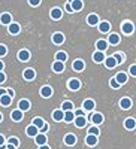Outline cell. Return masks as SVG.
Listing matches in <instances>:
<instances>
[{
	"mask_svg": "<svg viewBox=\"0 0 136 149\" xmlns=\"http://www.w3.org/2000/svg\"><path fill=\"white\" fill-rule=\"evenodd\" d=\"M22 76H24V79H27V81H33L36 78V72L33 69H26L22 72Z\"/></svg>",
	"mask_w": 136,
	"mask_h": 149,
	"instance_id": "ba28073f",
	"label": "cell"
},
{
	"mask_svg": "<svg viewBox=\"0 0 136 149\" xmlns=\"http://www.w3.org/2000/svg\"><path fill=\"white\" fill-rule=\"evenodd\" d=\"M66 12H73V9H72L70 3H67V5H66Z\"/></svg>",
	"mask_w": 136,
	"mask_h": 149,
	"instance_id": "c3c4849f",
	"label": "cell"
},
{
	"mask_svg": "<svg viewBox=\"0 0 136 149\" xmlns=\"http://www.w3.org/2000/svg\"><path fill=\"white\" fill-rule=\"evenodd\" d=\"M6 54H8V48L5 45H0V57H3Z\"/></svg>",
	"mask_w": 136,
	"mask_h": 149,
	"instance_id": "60d3db41",
	"label": "cell"
},
{
	"mask_svg": "<svg viewBox=\"0 0 136 149\" xmlns=\"http://www.w3.org/2000/svg\"><path fill=\"white\" fill-rule=\"evenodd\" d=\"M73 119H75V113H73V110H67V112H64V118H63V121H66V122H72Z\"/></svg>",
	"mask_w": 136,
	"mask_h": 149,
	"instance_id": "836d02e7",
	"label": "cell"
},
{
	"mask_svg": "<svg viewBox=\"0 0 136 149\" xmlns=\"http://www.w3.org/2000/svg\"><path fill=\"white\" fill-rule=\"evenodd\" d=\"M6 94H8L9 97H14V95H15V93H14V90H11V88H6Z\"/></svg>",
	"mask_w": 136,
	"mask_h": 149,
	"instance_id": "bcb514c9",
	"label": "cell"
},
{
	"mask_svg": "<svg viewBox=\"0 0 136 149\" xmlns=\"http://www.w3.org/2000/svg\"><path fill=\"white\" fill-rule=\"evenodd\" d=\"M39 149H51L48 145H42V146H39Z\"/></svg>",
	"mask_w": 136,
	"mask_h": 149,
	"instance_id": "f5cc1de1",
	"label": "cell"
},
{
	"mask_svg": "<svg viewBox=\"0 0 136 149\" xmlns=\"http://www.w3.org/2000/svg\"><path fill=\"white\" fill-rule=\"evenodd\" d=\"M5 81H6V74H5L3 72H0V84L5 82Z\"/></svg>",
	"mask_w": 136,
	"mask_h": 149,
	"instance_id": "7dc6e473",
	"label": "cell"
},
{
	"mask_svg": "<svg viewBox=\"0 0 136 149\" xmlns=\"http://www.w3.org/2000/svg\"><path fill=\"white\" fill-rule=\"evenodd\" d=\"M120 107L124 109V110H129L132 107V100H130L129 97H123L121 100H120Z\"/></svg>",
	"mask_w": 136,
	"mask_h": 149,
	"instance_id": "277c9868",
	"label": "cell"
},
{
	"mask_svg": "<svg viewBox=\"0 0 136 149\" xmlns=\"http://www.w3.org/2000/svg\"><path fill=\"white\" fill-rule=\"evenodd\" d=\"M75 125L78 127V128H84L85 125H87V118L85 116H75Z\"/></svg>",
	"mask_w": 136,
	"mask_h": 149,
	"instance_id": "9c48e42d",
	"label": "cell"
},
{
	"mask_svg": "<svg viewBox=\"0 0 136 149\" xmlns=\"http://www.w3.org/2000/svg\"><path fill=\"white\" fill-rule=\"evenodd\" d=\"M70 6H72L73 12H78L84 8V3H82V0H73V2L70 3Z\"/></svg>",
	"mask_w": 136,
	"mask_h": 149,
	"instance_id": "f1b7e54d",
	"label": "cell"
},
{
	"mask_svg": "<svg viewBox=\"0 0 136 149\" xmlns=\"http://www.w3.org/2000/svg\"><path fill=\"white\" fill-rule=\"evenodd\" d=\"M64 143H66L67 146H73V145L76 143V136H75V134H72V133L66 134V137H64Z\"/></svg>",
	"mask_w": 136,
	"mask_h": 149,
	"instance_id": "4fadbf2b",
	"label": "cell"
},
{
	"mask_svg": "<svg viewBox=\"0 0 136 149\" xmlns=\"http://www.w3.org/2000/svg\"><path fill=\"white\" fill-rule=\"evenodd\" d=\"M88 134H91V136H97V137H99V134H100V131H99V127H96V125L90 127V128H88Z\"/></svg>",
	"mask_w": 136,
	"mask_h": 149,
	"instance_id": "74e56055",
	"label": "cell"
},
{
	"mask_svg": "<svg viewBox=\"0 0 136 149\" xmlns=\"http://www.w3.org/2000/svg\"><path fill=\"white\" fill-rule=\"evenodd\" d=\"M87 22H88V26H97V24L100 22V19H99V17L96 14H90L87 17Z\"/></svg>",
	"mask_w": 136,
	"mask_h": 149,
	"instance_id": "ffe728a7",
	"label": "cell"
},
{
	"mask_svg": "<svg viewBox=\"0 0 136 149\" xmlns=\"http://www.w3.org/2000/svg\"><path fill=\"white\" fill-rule=\"evenodd\" d=\"M108 43H111V45H118V43H120V36H118L117 33H111L109 37H108Z\"/></svg>",
	"mask_w": 136,
	"mask_h": 149,
	"instance_id": "d4e9b609",
	"label": "cell"
},
{
	"mask_svg": "<svg viewBox=\"0 0 136 149\" xmlns=\"http://www.w3.org/2000/svg\"><path fill=\"white\" fill-rule=\"evenodd\" d=\"M6 149H17V146H14V145L8 143V145H6Z\"/></svg>",
	"mask_w": 136,
	"mask_h": 149,
	"instance_id": "f907efd6",
	"label": "cell"
},
{
	"mask_svg": "<svg viewBox=\"0 0 136 149\" xmlns=\"http://www.w3.org/2000/svg\"><path fill=\"white\" fill-rule=\"evenodd\" d=\"M41 95H42V97H45V98L51 97V95H53V88H51L49 85L42 86V88H41Z\"/></svg>",
	"mask_w": 136,
	"mask_h": 149,
	"instance_id": "9a60e30c",
	"label": "cell"
},
{
	"mask_svg": "<svg viewBox=\"0 0 136 149\" xmlns=\"http://www.w3.org/2000/svg\"><path fill=\"white\" fill-rule=\"evenodd\" d=\"M11 118L14 119L15 122H20V121H22V118H24V112H21L20 109H15V110L11 113Z\"/></svg>",
	"mask_w": 136,
	"mask_h": 149,
	"instance_id": "8992f818",
	"label": "cell"
},
{
	"mask_svg": "<svg viewBox=\"0 0 136 149\" xmlns=\"http://www.w3.org/2000/svg\"><path fill=\"white\" fill-rule=\"evenodd\" d=\"M72 67H73L75 72H82L84 67H85V63L82 60H75V61H73V64H72Z\"/></svg>",
	"mask_w": 136,
	"mask_h": 149,
	"instance_id": "5bb4252c",
	"label": "cell"
},
{
	"mask_svg": "<svg viewBox=\"0 0 136 149\" xmlns=\"http://www.w3.org/2000/svg\"><path fill=\"white\" fill-rule=\"evenodd\" d=\"M48 128H49V127H48V124L45 122V125H43V127H42V128L39 130V133H42V134H45V133L48 131Z\"/></svg>",
	"mask_w": 136,
	"mask_h": 149,
	"instance_id": "f6af8a7d",
	"label": "cell"
},
{
	"mask_svg": "<svg viewBox=\"0 0 136 149\" xmlns=\"http://www.w3.org/2000/svg\"><path fill=\"white\" fill-rule=\"evenodd\" d=\"M109 85H111V86H112V88H114V90H117V88H120V84H118V82L115 81V78H112V79H111V82H109Z\"/></svg>",
	"mask_w": 136,
	"mask_h": 149,
	"instance_id": "ab89813d",
	"label": "cell"
},
{
	"mask_svg": "<svg viewBox=\"0 0 136 149\" xmlns=\"http://www.w3.org/2000/svg\"><path fill=\"white\" fill-rule=\"evenodd\" d=\"M67 86H69L70 91H78L81 88V82H79V79H70Z\"/></svg>",
	"mask_w": 136,
	"mask_h": 149,
	"instance_id": "3957f363",
	"label": "cell"
},
{
	"mask_svg": "<svg viewBox=\"0 0 136 149\" xmlns=\"http://www.w3.org/2000/svg\"><path fill=\"white\" fill-rule=\"evenodd\" d=\"M127 79H129V78H127V74H126L124 72H120V73H117V74H115V81H117L120 85L126 84V82H127Z\"/></svg>",
	"mask_w": 136,
	"mask_h": 149,
	"instance_id": "2e32d148",
	"label": "cell"
},
{
	"mask_svg": "<svg viewBox=\"0 0 136 149\" xmlns=\"http://www.w3.org/2000/svg\"><path fill=\"white\" fill-rule=\"evenodd\" d=\"M12 103V97H9L8 94H5V95H2V97H0V104H2V106H9Z\"/></svg>",
	"mask_w": 136,
	"mask_h": 149,
	"instance_id": "4dcf8cb0",
	"label": "cell"
},
{
	"mask_svg": "<svg viewBox=\"0 0 136 149\" xmlns=\"http://www.w3.org/2000/svg\"><path fill=\"white\" fill-rule=\"evenodd\" d=\"M124 127H126L127 130H135V127H136V121H135L133 118H127V119L124 121Z\"/></svg>",
	"mask_w": 136,
	"mask_h": 149,
	"instance_id": "1f68e13d",
	"label": "cell"
},
{
	"mask_svg": "<svg viewBox=\"0 0 136 149\" xmlns=\"http://www.w3.org/2000/svg\"><path fill=\"white\" fill-rule=\"evenodd\" d=\"M97 142H99L97 136H91V134H88L87 137H85V143H87L88 146H96V145H97Z\"/></svg>",
	"mask_w": 136,
	"mask_h": 149,
	"instance_id": "484cf974",
	"label": "cell"
},
{
	"mask_svg": "<svg viewBox=\"0 0 136 149\" xmlns=\"http://www.w3.org/2000/svg\"><path fill=\"white\" fill-rule=\"evenodd\" d=\"M53 70H54L55 73H61V72L64 70V63H61V61H54Z\"/></svg>",
	"mask_w": 136,
	"mask_h": 149,
	"instance_id": "f546056e",
	"label": "cell"
},
{
	"mask_svg": "<svg viewBox=\"0 0 136 149\" xmlns=\"http://www.w3.org/2000/svg\"><path fill=\"white\" fill-rule=\"evenodd\" d=\"M130 74H132V76H136V64H133V66H130Z\"/></svg>",
	"mask_w": 136,
	"mask_h": 149,
	"instance_id": "ee69618b",
	"label": "cell"
},
{
	"mask_svg": "<svg viewBox=\"0 0 136 149\" xmlns=\"http://www.w3.org/2000/svg\"><path fill=\"white\" fill-rule=\"evenodd\" d=\"M18 109H20L21 112H27V110H30V102L26 100V98L20 100V102H18Z\"/></svg>",
	"mask_w": 136,
	"mask_h": 149,
	"instance_id": "52a82bcc",
	"label": "cell"
},
{
	"mask_svg": "<svg viewBox=\"0 0 136 149\" xmlns=\"http://www.w3.org/2000/svg\"><path fill=\"white\" fill-rule=\"evenodd\" d=\"M94 106H96V103L91 100V98H88V100H85V102H84L82 109H84V110H87V112H91V110H94Z\"/></svg>",
	"mask_w": 136,
	"mask_h": 149,
	"instance_id": "ac0fdd59",
	"label": "cell"
},
{
	"mask_svg": "<svg viewBox=\"0 0 136 149\" xmlns=\"http://www.w3.org/2000/svg\"><path fill=\"white\" fill-rule=\"evenodd\" d=\"M97 26H99V31H102V33H108L111 30V24L108 21H100Z\"/></svg>",
	"mask_w": 136,
	"mask_h": 149,
	"instance_id": "e0dca14e",
	"label": "cell"
},
{
	"mask_svg": "<svg viewBox=\"0 0 136 149\" xmlns=\"http://www.w3.org/2000/svg\"><path fill=\"white\" fill-rule=\"evenodd\" d=\"M61 110H63V112L73 110V103L72 102H63V104H61Z\"/></svg>",
	"mask_w": 136,
	"mask_h": 149,
	"instance_id": "d590c367",
	"label": "cell"
},
{
	"mask_svg": "<svg viewBox=\"0 0 136 149\" xmlns=\"http://www.w3.org/2000/svg\"><path fill=\"white\" fill-rule=\"evenodd\" d=\"M18 60L20 61H29L30 60V52L27 51V49H21V51L18 52Z\"/></svg>",
	"mask_w": 136,
	"mask_h": 149,
	"instance_id": "44dd1931",
	"label": "cell"
},
{
	"mask_svg": "<svg viewBox=\"0 0 136 149\" xmlns=\"http://www.w3.org/2000/svg\"><path fill=\"white\" fill-rule=\"evenodd\" d=\"M67 2H69V3H72V2H73V0H67Z\"/></svg>",
	"mask_w": 136,
	"mask_h": 149,
	"instance_id": "9f6ffc18",
	"label": "cell"
},
{
	"mask_svg": "<svg viewBox=\"0 0 136 149\" xmlns=\"http://www.w3.org/2000/svg\"><path fill=\"white\" fill-rule=\"evenodd\" d=\"M3 145H5V137L0 134V146H3Z\"/></svg>",
	"mask_w": 136,
	"mask_h": 149,
	"instance_id": "681fc988",
	"label": "cell"
},
{
	"mask_svg": "<svg viewBox=\"0 0 136 149\" xmlns=\"http://www.w3.org/2000/svg\"><path fill=\"white\" fill-rule=\"evenodd\" d=\"M51 39H53V42H54L55 45H61V43L64 42V34H63V33H54Z\"/></svg>",
	"mask_w": 136,
	"mask_h": 149,
	"instance_id": "8fae6325",
	"label": "cell"
},
{
	"mask_svg": "<svg viewBox=\"0 0 136 149\" xmlns=\"http://www.w3.org/2000/svg\"><path fill=\"white\" fill-rule=\"evenodd\" d=\"M8 143H11V145H14V146H17V148L20 146V140H18L17 137H11V139L8 140Z\"/></svg>",
	"mask_w": 136,
	"mask_h": 149,
	"instance_id": "f35d334b",
	"label": "cell"
},
{
	"mask_svg": "<svg viewBox=\"0 0 136 149\" xmlns=\"http://www.w3.org/2000/svg\"><path fill=\"white\" fill-rule=\"evenodd\" d=\"M49 15H51V18L53 19H60L61 18V15H63V12H61V9H58V8H53L51 9V12H49Z\"/></svg>",
	"mask_w": 136,
	"mask_h": 149,
	"instance_id": "d6986e66",
	"label": "cell"
},
{
	"mask_svg": "<svg viewBox=\"0 0 136 149\" xmlns=\"http://www.w3.org/2000/svg\"><path fill=\"white\" fill-rule=\"evenodd\" d=\"M41 2H42V0H29L30 6H39V5H41Z\"/></svg>",
	"mask_w": 136,
	"mask_h": 149,
	"instance_id": "b9f144b4",
	"label": "cell"
},
{
	"mask_svg": "<svg viewBox=\"0 0 136 149\" xmlns=\"http://www.w3.org/2000/svg\"><path fill=\"white\" fill-rule=\"evenodd\" d=\"M8 30H9V33H11V34H18V33H20V30H21V27H20V24H17V22H11Z\"/></svg>",
	"mask_w": 136,
	"mask_h": 149,
	"instance_id": "4316f807",
	"label": "cell"
},
{
	"mask_svg": "<svg viewBox=\"0 0 136 149\" xmlns=\"http://www.w3.org/2000/svg\"><path fill=\"white\" fill-rule=\"evenodd\" d=\"M103 115L102 113H99V112H96V113H93L91 115V122L94 124V125H100V124L103 122Z\"/></svg>",
	"mask_w": 136,
	"mask_h": 149,
	"instance_id": "5b68a950",
	"label": "cell"
},
{
	"mask_svg": "<svg viewBox=\"0 0 136 149\" xmlns=\"http://www.w3.org/2000/svg\"><path fill=\"white\" fill-rule=\"evenodd\" d=\"M6 94V88H0V97Z\"/></svg>",
	"mask_w": 136,
	"mask_h": 149,
	"instance_id": "816d5d0a",
	"label": "cell"
},
{
	"mask_svg": "<svg viewBox=\"0 0 136 149\" xmlns=\"http://www.w3.org/2000/svg\"><path fill=\"white\" fill-rule=\"evenodd\" d=\"M2 119H3V115H2V113H0V122H2Z\"/></svg>",
	"mask_w": 136,
	"mask_h": 149,
	"instance_id": "11a10c76",
	"label": "cell"
},
{
	"mask_svg": "<svg viewBox=\"0 0 136 149\" xmlns=\"http://www.w3.org/2000/svg\"><path fill=\"white\" fill-rule=\"evenodd\" d=\"M133 30H135V26H133L130 21H126V22L121 24V31L124 33V34H132Z\"/></svg>",
	"mask_w": 136,
	"mask_h": 149,
	"instance_id": "6da1fadb",
	"label": "cell"
},
{
	"mask_svg": "<svg viewBox=\"0 0 136 149\" xmlns=\"http://www.w3.org/2000/svg\"><path fill=\"white\" fill-rule=\"evenodd\" d=\"M3 67H5V64H3V61H0V72H3Z\"/></svg>",
	"mask_w": 136,
	"mask_h": 149,
	"instance_id": "db71d44e",
	"label": "cell"
},
{
	"mask_svg": "<svg viewBox=\"0 0 136 149\" xmlns=\"http://www.w3.org/2000/svg\"><path fill=\"white\" fill-rule=\"evenodd\" d=\"M73 113H75V116H84V109H76Z\"/></svg>",
	"mask_w": 136,
	"mask_h": 149,
	"instance_id": "7bdbcfd3",
	"label": "cell"
},
{
	"mask_svg": "<svg viewBox=\"0 0 136 149\" xmlns=\"http://www.w3.org/2000/svg\"><path fill=\"white\" fill-rule=\"evenodd\" d=\"M26 134L29 136V137H36V136L39 134V128L34 127L33 124H32V125H29V127L26 128Z\"/></svg>",
	"mask_w": 136,
	"mask_h": 149,
	"instance_id": "7a4b0ae2",
	"label": "cell"
},
{
	"mask_svg": "<svg viewBox=\"0 0 136 149\" xmlns=\"http://www.w3.org/2000/svg\"><path fill=\"white\" fill-rule=\"evenodd\" d=\"M108 40H103V39H100V40H97L96 42V48H97V51H100V52H105L106 49H108Z\"/></svg>",
	"mask_w": 136,
	"mask_h": 149,
	"instance_id": "30bf717a",
	"label": "cell"
},
{
	"mask_svg": "<svg viewBox=\"0 0 136 149\" xmlns=\"http://www.w3.org/2000/svg\"><path fill=\"white\" fill-rule=\"evenodd\" d=\"M32 124H33V125H34V127H38V128L41 130V128H42V127L45 125V121H43L42 118H34Z\"/></svg>",
	"mask_w": 136,
	"mask_h": 149,
	"instance_id": "e575fe53",
	"label": "cell"
},
{
	"mask_svg": "<svg viewBox=\"0 0 136 149\" xmlns=\"http://www.w3.org/2000/svg\"><path fill=\"white\" fill-rule=\"evenodd\" d=\"M0 22L3 24V26H9V24L12 22V15L8 14V12H5V14L0 15Z\"/></svg>",
	"mask_w": 136,
	"mask_h": 149,
	"instance_id": "7c38bea8",
	"label": "cell"
},
{
	"mask_svg": "<svg viewBox=\"0 0 136 149\" xmlns=\"http://www.w3.org/2000/svg\"><path fill=\"white\" fill-rule=\"evenodd\" d=\"M105 54L103 52H100V51H96L94 54H93V61L94 63H102V61H105Z\"/></svg>",
	"mask_w": 136,
	"mask_h": 149,
	"instance_id": "7402d4cb",
	"label": "cell"
},
{
	"mask_svg": "<svg viewBox=\"0 0 136 149\" xmlns=\"http://www.w3.org/2000/svg\"><path fill=\"white\" fill-rule=\"evenodd\" d=\"M63 118H64V112L61 109H57V110L53 112V119L54 121H63Z\"/></svg>",
	"mask_w": 136,
	"mask_h": 149,
	"instance_id": "83f0119b",
	"label": "cell"
},
{
	"mask_svg": "<svg viewBox=\"0 0 136 149\" xmlns=\"http://www.w3.org/2000/svg\"><path fill=\"white\" fill-rule=\"evenodd\" d=\"M34 140H36V143H38V146H42V145H46V140H48V137H46L45 134L39 133V134L34 137Z\"/></svg>",
	"mask_w": 136,
	"mask_h": 149,
	"instance_id": "cb8c5ba5",
	"label": "cell"
},
{
	"mask_svg": "<svg viewBox=\"0 0 136 149\" xmlns=\"http://www.w3.org/2000/svg\"><path fill=\"white\" fill-rule=\"evenodd\" d=\"M105 66L108 67V69H114V67H117V61H115V58L111 55V57H108V58H105Z\"/></svg>",
	"mask_w": 136,
	"mask_h": 149,
	"instance_id": "603a6c76",
	"label": "cell"
},
{
	"mask_svg": "<svg viewBox=\"0 0 136 149\" xmlns=\"http://www.w3.org/2000/svg\"><path fill=\"white\" fill-rule=\"evenodd\" d=\"M66 60H67V54L64 51H58L55 54V61H61V63H66Z\"/></svg>",
	"mask_w": 136,
	"mask_h": 149,
	"instance_id": "d6a6232c",
	"label": "cell"
},
{
	"mask_svg": "<svg viewBox=\"0 0 136 149\" xmlns=\"http://www.w3.org/2000/svg\"><path fill=\"white\" fill-rule=\"evenodd\" d=\"M112 57L115 58V61H117V64H121L123 61H124V55H123V52H115V54H114Z\"/></svg>",
	"mask_w": 136,
	"mask_h": 149,
	"instance_id": "8d00e7d4",
	"label": "cell"
}]
</instances>
